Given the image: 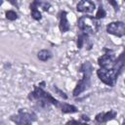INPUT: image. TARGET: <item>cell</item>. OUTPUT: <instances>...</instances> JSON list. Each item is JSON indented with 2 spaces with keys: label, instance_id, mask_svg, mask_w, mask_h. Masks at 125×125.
<instances>
[{
  "label": "cell",
  "instance_id": "cell-1",
  "mask_svg": "<svg viewBox=\"0 0 125 125\" xmlns=\"http://www.w3.org/2000/svg\"><path fill=\"white\" fill-rule=\"evenodd\" d=\"M27 99L30 102H33L36 106L44 110H50L52 105L58 108L61 104V101L56 99L43 88H40L38 85H33V90L28 93Z\"/></svg>",
  "mask_w": 125,
  "mask_h": 125
},
{
  "label": "cell",
  "instance_id": "cell-2",
  "mask_svg": "<svg viewBox=\"0 0 125 125\" xmlns=\"http://www.w3.org/2000/svg\"><path fill=\"white\" fill-rule=\"evenodd\" d=\"M93 70H94V66L90 62H84L79 65L78 71L82 74V77L77 81L72 91V96L74 98L79 97L82 93L88 91L91 88Z\"/></svg>",
  "mask_w": 125,
  "mask_h": 125
},
{
  "label": "cell",
  "instance_id": "cell-3",
  "mask_svg": "<svg viewBox=\"0 0 125 125\" xmlns=\"http://www.w3.org/2000/svg\"><path fill=\"white\" fill-rule=\"evenodd\" d=\"M77 27H78V30L81 32H84L89 35H94L99 32L101 23H100V21H98L95 17L84 15L78 18Z\"/></svg>",
  "mask_w": 125,
  "mask_h": 125
},
{
  "label": "cell",
  "instance_id": "cell-4",
  "mask_svg": "<svg viewBox=\"0 0 125 125\" xmlns=\"http://www.w3.org/2000/svg\"><path fill=\"white\" fill-rule=\"evenodd\" d=\"M9 119L16 125H32L37 121V114L33 110H26L25 108H20L17 113L10 115Z\"/></svg>",
  "mask_w": 125,
  "mask_h": 125
},
{
  "label": "cell",
  "instance_id": "cell-5",
  "mask_svg": "<svg viewBox=\"0 0 125 125\" xmlns=\"http://www.w3.org/2000/svg\"><path fill=\"white\" fill-rule=\"evenodd\" d=\"M96 74L98 78L106 86L114 87L117 82V75L113 71V69L110 68H98L96 71Z\"/></svg>",
  "mask_w": 125,
  "mask_h": 125
},
{
  "label": "cell",
  "instance_id": "cell-6",
  "mask_svg": "<svg viewBox=\"0 0 125 125\" xmlns=\"http://www.w3.org/2000/svg\"><path fill=\"white\" fill-rule=\"evenodd\" d=\"M103 51L104 54L100 56L97 60L98 65L100 66V68H110L113 65V62L116 59L115 53L112 49L109 48H104Z\"/></svg>",
  "mask_w": 125,
  "mask_h": 125
},
{
  "label": "cell",
  "instance_id": "cell-7",
  "mask_svg": "<svg viewBox=\"0 0 125 125\" xmlns=\"http://www.w3.org/2000/svg\"><path fill=\"white\" fill-rule=\"evenodd\" d=\"M105 31L107 34L116 36V37H123L125 36V22L122 21H110L105 26Z\"/></svg>",
  "mask_w": 125,
  "mask_h": 125
},
{
  "label": "cell",
  "instance_id": "cell-8",
  "mask_svg": "<svg viewBox=\"0 0 125 125\" xmlns=\"http://www.w3.org/2000/svg\"><path fill=\"white\" fill-rule=\"evenodd\" d=\"M96 9V3L91 0H81L76 4V11L78 13H83L85 15L94 13Z\"/></svg>",
  "mask_w": 125,
  "mask_h": 125
},
{
  "label": "cell",
  "instance_id": "cell-9",
  "mask_svg": "<svg viewBox=\"0 0 125 125\" xmlns=\"http://www.w3.org/2000/svg\"><path fill=\"white\" fill-rule=\"evenodd\" d=\"M76 46L78 49L86 48V50H91L93 47V42L90 39V35L86 34L84 32L78 31L77 33V38H76Z\"/></svg>",
  "mask_w": 125,
  "mask_h": 125
},
{
  "label": "cell",
  "instance_id": "cell-10",
  "mask_svg": "<svg viewBox=\"0 0 125 125\" xmlns=\"http://www.w3.org/2000/svg\"><path fill=\"white\" fill-rule=\"evenodd\" d=\"M111 68L113 69V71L115 72L117 77H119V75L122 73V71L125 70V46H124L122 52L118 55V57H116Z\"/></svg>",
  "mask_w": 125,
  "mask_h": 125
},
{
  "label": "cell",
  "instance_id": "cell-11",
  "mask_svg": "<svg viewBox=\"0 0 125 125\" xmlns=\"http://www.w3.org/2000/svg\"><path fill=\"white\" fill-rule=\"evenodd\" d=\"M116 116H117V111L115 109H109L108 111H103V112L97 113L95 115V121L97 123L103 124L115 119Z\"/></svg>",
  "mask_w": 125,
  "mask_h": 125
},
{
  "label": "cell",
  "instance_id": "cell-12",
  "mask_svg": "<svg viewBox=\"0 0 125 125\" xmlns=\"http://www.w3.org/2000/svg\"><path fill=\"white\" fill-rule=\"evenodd\" d=\"M59 19V29L61 33H65L70 29V23L67 20V12L64 10H61L58 13Z\"/></svg>",
  "mask_w": 125,
  "mask_h": 125
},
{
  "label": "cell",
  "instance_id": "cell-13",
  "mask_svg": "<svg viewBox=\"0 0 125 125\" xmlns=\"http://www.w3.org/2000/svg\"><path fill=\"white\" fill-rule=\"evenodd\" d=\"M38 0H34L29 4L30 9V16L34 21H41L42 20V13L38 9Z\"/></svg>",
  "mask_w": 125,
  "mask_h": 125
},
{
  "label": "cell",
  "instance_id": "cell-14",
  "mask_svg": "<svg viewBox=\"0 0 125 125\" xmlns=\"http://www.w3.org/2000/svg\"><path fill=\"white\" fill-rule=\"evenodd\" d=\"M58 109H60L61 112L63 114H69V113L72 114V113L78 112V108L74 104H68L65 102H61Z\"/></svg>",
  "mask_w": 125,
  "mask_h": 125
},
{
  "label": "cell",
  "instance_id": "cell-15",
  "mask_svg": "<svg viewBox=\"0 0 125 125\" xmlns=\"http://www.w3.org/2000/svg\"><path fill=\"white\" fill-rule=\"evenodd\" d=\"M53 58V54L48 49H41L37 52V59L41 62H48Z\"/></svg>",
  "mask_w": 125,
  "mask_h": 125
},
{
  "label": "cell",
  "instance_id": "cell-16",
  "mask_svg": "<svg viewBox=\"0 0 125 125\" xmlns=\"http://www.w3.org/2000/svg\"><path fill=\"white\" fill-rule=\"evenodd\" d=\"M50 89H51V91H52L56 96H58L59 98L62 99L63 101H66V100L68 99V96L66 95V93H65V92H63L61 88H59L56 84L51 85V86H50Z\"/></svg>",
  "mask_w": 125,
  "mask_h": 125
},
{
  "label": "cell",
  "instance_id": "cell-17",
  "mask_svg": "<svg viewBox=\"0 0 125 125\" xmlns=\"http://www.w3.org/2000/svg\"><path fill=\"white\" fill-rule=\"evenodd\" d=\"M105 16H106V12H105V10H104L103 4H102V3H99V6H98V8H97V12H96L95 18H96L98 21H100V20H102V19H104Z\"/></svg>",
  "mask_w": 125,
  "mask_h": 125
},
{
  "label": "cell",
  "instance_id": "cell-18",
  "mask_svg": "<svg viewBox=\"0 0 125 125\" xmlns=\"http://www.w3.org/2000/svg\"><path fill=\"white\" fill-rule=\"evenodd\" d=\"M5 18L10 21H14L16 20L19 19V14L15 11V10H6L5 12Z\"/></svg>",
  "mask_w": 125,
  "mask_h": 125
},
{
  "label": "cell",
  "instance_id": "cell-19",
  "mask_svg": "<svg viewBox=\"0 0 125 125\" xmlns=\"http://www.w3.org/2000/svg\"><path fill=\"white\" fill-rule=\"evenodd\" d=\"M38 7L41 8L44 12H48L52 7V4L48 1H38Z\"/></svg>",
  "mask_w": 125,
  "mask_h": 125
},
{
  "label": "cell",
  "instance_id": "cell-20",
  "mask_svg": "<svg viewBox=\"0 0 125 125\" xmlns=\"http://www.w3.org/2000/svg\"><path fill=\"white\" fill-rule=\"evenodd\" d=\"M64 125H89L88 122H84L82 120H76V119H70L65 122Z\"/></svg>",
  "mask_w": 125,
  "mask_h": 125
},
{
  "label": "cell",
  "instance_id": "cell-21",
  "mask_svg": "<svg viewBox=\"0 0 125 125\" xmlns=\"http://www.w3.org/2000/svg\"><path fill=\"white\" fill-rule=\"evenodd\" d=\"M107 3L112 6V8H113V10H114L115 12H118V11H119V4H118L117 1H115V0H108Z\"/></svg>",
  "mask_w": 125,
  "mask_h": 125
},
{
  "label": "cell",
  "instance_id": "cell-22",
  "mask_svg": "<svg viewBox=\"0 0 125 125\" xmlns=\"http://www.w3.org/2000/svg\"><path fill=\"white\" fill-rule=\"evenodd\" d=\"M80 120H82V121H84V122H89V121H90V117H89L87 114H81Z\"/></svg>",
  "mask_w": 125,
  "mask_h": 125
},
{
  "label": "cell",
  "instance_id": "cell-23",
  "mask_svg": "<svg viewBox=\"0 0 125 125\" xmlns=\"http://www.w3.org/2000/svg\"><path fill=\"white\" fill-rule=\"evenodd\" d=\"M38 86H39L40 88H43V89H44V87L46 86V82H45V81H41V82H39Z\"/></svg>",
  "mask_w": 125,
  "mask_h": 125
},
{
  "label": "cell",
  "instance_id": "cell-24",
  "mask_svg": "<svg viewBox=\"0 0 125 125\" xmlns=\"http://www.w3.org/2000/svg\"><path fill=\"white\" fill-rule=\"evenodd\" d=\"M121 125H125V119L122 121V123H121Z\"/></svg>",
  "mask_w": 125,
  "mask_h": 125
},
{
  "label": "cell",
  "instance_id": "cell-25",
  "mask_svg": "<svg viewBox=\"0 0 125 125\" xmlns=\"http://www.w3.org/2000/svg\"><path fill=\"white\" fill-rule=\"evenodd\" d=\"M124 83H125V78H124Z\"/></svg>",
  "mask_w": 125,
  "mask_h": 125
}]
</instances>
